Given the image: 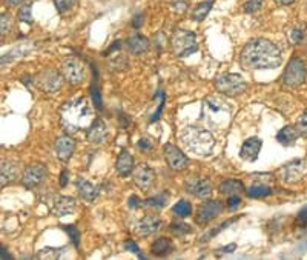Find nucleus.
<instances>
[{"label": "nucleus", "instance_id": "nucleus-22", "mask_svg": "<svg viewBox=\"0 0 307 260\" xmlns=\"http://www.w3.org/2000/svg\"><path fill=\"white\" fill-rule=\"evenodd\" d=\"M116 169L120 176L126 177L132 172L134 169V157L128 152V151H122L119 159H117V163H116Z\"/></svg>", "mask_w": 307, "mask_h": 260}, {"label": "nucleus", "instance_id": "nucleus-10", "mask_svg": "<svg viewBox=\"0 0 307 260\" xmlns=\"http://www.w3.org/2000/svg\"><path fill=\"white\" fill-rule=\"evenodd\" d=\"M184 190L195 197H209L212 194V185L208 179L189 177L184 180Z\"/></svg>", "mask_w": 307, "mask_h": 260}, {"label": "nucleus", "instance_id": "nucleus-20", "mask_svg": "<svg viewBox=\"0 0 307 260\" xmlns=\"http://www.w3.org/2000/svg\"><path fill=\"white\" fill-rule=\"evenodd\" d=\"M126 46H128V51L131 54L140 56V54H145L149 49V40L142 34H134L128 39Z\"/></svg>", "mask_w": 307, "mask_h": 260}, {"label": "nucleus", "instance_id": "nucleus-15", "mask_svg": "<svg viewBox=\"0 0 307 260\" xmlns=\"http://www.w3.org/2000/svg\"><path fill=\"white\" fill-rule=\"evenodd\" d=\"M54 148H55V155H57L62 162H68L74 154L75 142L69 137V134H66V136H62L55 140Z\"/></svg>", "mask_w": 307, "mask_h": 260}, {"label": "nucleus", "instance_id": "nucleus-40", "mask_svg": "<svg viewBox=\"0 0 307 260\" xmlns=\"http://www.w3.org/2000/svg\"><path fill=\"white\" fill-rule=\"evenodd\" d=\"M290 37H292V42H293V43H299V42L302 40V37H304V31H302L301 28H295V30H292Z\"/></svg>", "mask_w": 307, "mask_h": 260}, {"label": "nucleus", "instance_id": "nucleus-19", "mask_svg": "<svg viewBox=\"0 0 307 260\" xmlns=\"http://www.w3.org/2000/svg\"><path fill=\"white\" fill-rule=\"evenodd\" d=\"M263 146V142L258 139V137H250L247 139L243 146H241V151H240V155L241 159L244 160H249V162H254L258 159V154H260V149Z\"/></svg>", "mask_w": 307, "mask_h": 260}, {"label": "nucleus", "instance_id": "nucleus-37", "mask_svg": "<svg viewBox=\"0 0 307 260\" xmlns=\"http://www.w3.org/2000/svg\"><path fill=\"white\" fill-rule=\"evenodd\" d=\"M65 231L71 236V240H72L74 246L78 248V245H80V232H78V229L75 226H65Z\"/></svg>", "mask_w": 307, "mask_h": 260}, {"label": "nucleus", "instance_id": "nucleus-23", "mask_svg": "<svg viewBox=\"0 0 307 260\" xmlns=\"http://www.w3.org/2000/svg\"><path fill=\"white\" fill-rule=\"evenodd\" d=\"M0 184H2V187L5 185H10L11 182L16 180L17 177V166L10 162V160H4L2 162V166H0Z\"/></svg>", "mask_w": 307, "mask_h": 260}, {"label": "nucleus", "instance_id": "nucleus-34", "mask_svg": "<svg viewBox=\"0 0 307 260\" xmlns=\"http://www.w3.org/2000/svg\"><path fill=\"white\" fill-rule=\"evenodd\" d=\"M166 200H167V194L161 193V194H158L155 197H149L146 200V205L148 206H154V208H163L166 205Z\"/></svg>", "mask_w": 307, "mask_h": 260}, {"label": "nucleus", "instance_id": "nucleus-36", "mask_svg": "<svg viewBox=\"0 0 307 260\" xmlns=\"http://www.w3.org/2000/svg\"><path fill=\"white\" fill-rule=\"evenodd\" d=\"M19 17L22 22H26V23H31L33 22V17H31V5H25L19 10Z\"/></svg>", "mask_w": 307, "mask_h": 260}, {"label": "nucleus", "instance_id": "nucleus-30", "mask_svg": "<svg viewBox=\"0 0 307 260\" xmlns=\"http://www.w3.org/2000/svg\"><path fill=\"white\" fill-rule=\"evenodd\" d=\"M89 94H91V97H92V103H94V107L97 108V110H101L103 108V105H101V94H100V90H98V86H97V83L94 82L92 85H91V88H89Z\"/></svg>", "mask_w": 307, "mask_h": 260}, {"label": "nucleus", "instance_id": "nucleus-28", "mask_svg": "<svg viewBox=\"0 0 307 260\" xmlns=\"http://www.w3.org/2000/svg\"><path fill=\"white\" fill-rule=\"evenodd\" d=\"M246 194L247 197L250 199H263V197H267L272 194L270 188L266 187V185H254V187H250L249 190H246Z\"/></svg>", "mask_w": 307, "mask_h": 260}, {"label": "nucleus", "instance_id": "nucleus-1", "mask_svg": "<svg viewBox=\"0 0 307 260\" xmlns=\"http://www.w3.org/2000/svg\"><path fill=\"white\" fill-rule=\"evenodd\" d=\"M281 60V49L266 39L250 40L240 54V62L247 69H275Z\"/></svg>", "mask_w": 307, "mask_h": 260}, {"label": "nucleus", "instance_id": "nucleus-8", "mask_svg": "<svg viewBox=\"0 0 307 260\" xmlns=\"http://www.w3.org/2000/svg\"><path fill=\"white\" fill-rule=\"evenodd\" d=\"M62 72L65 75V80H68L71 85H80L85 80V66L75 57H69L63 62Z\"/></svg>", "mask_w": 307, "mask_h": 260}, {"label": "nucleus", "instance_id": "nucleus-18", "mask_svg": "<svg viewBox=\"0 0 307 260\" xmlns=\"http://www.w3.org/2000/svg\"><path fill=\"white\" fill-rule=\"evenodd\" d=\"M75 210V200L68 196H57L52 203V213L59 217L69 216Z\"/></svg>", "mask_w": 307, "mask_h": 260}, {"label": "nucleus", "instance_id": "nucleus-49", "mask_svg": "<svg viewBox=\"0 0 307 260\" xmlns=\"http://www.w3.org/2000/svg\"><path fill=\"white\" fill-rule=\"evenodd\" d=\"M273 2H276L278 5H283V7H286V5L293 4V0H273Z\"/></svg>", "mask_w": 307, "mask_h": 260}, {"label": "nucleus", "instance_id": "nucleus-9", "mask_svg": "<svg viewBox=\"0 0 307 260\" xmlns=\"http://www.w3.org/2000/svg\"><path fill=\"white\" fill-rule=\"evenodd\" d=\"M163 149H164V157H166L167 165H169L174 171H183L184 168H187L189 159L175 145L166 143Z\"/></svg>", "mask_w": 307, "mask_h": 260}, {"label": "nucleus", "instance_id": "nucleus-17", "mask_svg": "<svg viewBox=\"0 0 307 260\" xmlns=\"http://www.w3.org/2000/svg\"><path fill=\"white\" fill-rule=\"evenodd\" d=\"M106 134H108L106 123L101 119H95V120H92V123L89 125L88 131H86V140L94 143V145H98V143L105 142Z\"/></svg>", "mask_w": 307, "mask_h": 260}, {"label": "nucleus", "instance_id": "nucleus-48", "mask_svg": "<svg viewBox=\"0 0 307 260\" xmlns=\"http://www.w3.org/2000/svg\"><path fill=\"white\" fill-rule=\"evenodd\" d=\"M119 48H120V42L117 40V42H114V45L111 46V48H109V49L106 51V53H105L103 56H109V53H111V51H114V49H119Z\"/></svg>", "mask_w": 307, "mask_h": 260}, {"label": "nucleus", "instance_id": "nucleus-51", "mask_svg": "<svg viewBox=\"0 0 307 260\" xmlns=\"http://www.w3.org/2000/svg\"><path fill=\"white\" fill-rule=\"evenodd\" d=\"M23 2V0H7V4L10 5V7H17V5H20Z\"/></svg>", "mask_w": 307, "mask_h": 260}, {"label": "nucleus", "instance_id": "nucleus-47", "mask_svg": "<svg viewBox=\"0 0 307 260\" xmlns=\"http://www.w3.org/2000/svg\"><path fill=\"white\" fill-rule=\"evenodd\" d=\"M143 23V16H135L134 20H132V27L134 28H140Z\"/></svg>", "mask_w": 307, "mask_h": 260}, {"label": "nucleus", "instance_id": "nucleus-35", "mask_svg": "<svg viewBox=\"0 0 307 260\" xmlns=\"http://www.w3.org/2000/svg\"><path fill=\"white\" fill-rule=\"evenodd\" d=\"M74 4H75V0H54V5H55V8H57V11L60 14L71 10Z\"/></svg>", "mask_w": 307, "mask_h": 260}, {"label": "nucleus", "instance_id": "nucleus-31", "mask_svg": "<svg viewBox=\"0 0 307 260\" xmlns=\"http://www.w3.org/2000/svg\"><path fill=\"white\" fill-rule=\"evenodd\" d=\"M263 5H264V0H247V2L244 4V7H243V10L247 14H252V13L258 11V10H261Z\"/></svg>", "mask_w": 307, "mask_h": 260}, {"label": "nucleus", "instance_id": "nucleus-11", "mask_svg": "<svg viewBox=\"0 0 307 260\" xmlns=\"http://www.w3.org/2000/svg\"><path fill=\"white\" fill-rule=\"evenodd\" d=\"M223 211V203L220 200H209L204 202L197 211V216H195V220L200 225H206L211 220H214L218 214H221Z\"/></svg>", "mask_w": 307, "mask_h": 260}, {"label": "nucleus", "instance_id": "nucleus-41", "mask_svg": "<svg viewBox=\"0 0 307 260\" xmlns=\"http://www.w3.org/2000/svg\"><path fill=\"white\" fill-rule=\"evenodd\" d=\"M123 246H125V249H128V251H131V252H134V254H137V255H140V249H138V246H137L135 242H132V240H126Z\"/></svg>", "mask_w": 307, "mask_h": 260}, {"label": "nucleus", "instance_id": "nucleus-43", "mask_svg": "<svg viewBox=\"0 0 307 260\" xmlns=\"http://www.w3.org/2000/svg\"><path fill=\"white\" fill-rule=\"evenodd\" d=\"M240 203H241V199L238 197V194H235V196H229L228 206L231 208V210H235L237 206H240Z\"/></svg>", "mask_w": 307, "mask_h": 260}, {"label": "nucleus", "instance_id": "nucleus-5", "mask_svg": "<svg viewBox=\"0 0 307 260\" xmlns=\"http://www.w3.org/2000/svg\"><path fill=\"white\" fill-rule=\"evenodd\" d=\"M247 88L244 79L240 74H223L215 80V90L225 96L234 97L244 93Z\"/></svg>", "mask_w": 307, "mask_h": 260}, {"label": "nucleus", "instance_id": "nucleus-16", "mask_svg": "<svg viewBox=\"0 0 307 260\" xmlns=\"http://www.w3.org/2000/svg\"><path fill=\"white\" fill-rule=\"evenodd\" d=\"M160 228H161L160 217L155 216V214H149V216H145L142 219V222L138 223L137 234H138V236H142V237H148V236H152L154 232H157Z\"/></svg>", "mask_w": 307, "mask_h": 260}, {"label": "nucleus", "instance_id": "nucleus-2", "mask_svg": "<svg viewBox=\"0 0 307 260\" xmlns=\"http://www.w3.org/2000/svg\"><path fill=\"white\" fill-rule=\"evenodd\" d=\"M60 122L66 134H74L78 129L89 128L92 123V108L83 97L69 100L62 108Z\"/></svg>", "mask_w": 307, "mask_h": 260}, {"label": "nucleus", "instance_id": "nucleus-14", "mask_svg": "<svg viewBox=\"0 0 307 260\" xmlns=\"http://www.w3.org/2000/svg\"><path fill=\"white\" fill-rule=\"evenodd\" d=\"M46 176V169L45 166L42 165H34V166H28L23 172V177H22V184L25 188H34L37 185H40L43 179Z\"/></svg>", "mask_w": 307, "mask_h": 260}, {"label": "nucleus", "instance_id": "nucleus-39", "mask_svg": "<svg viewBox=\"0 0 307 260\" xmlns=\"http://www.w3.org/2000/svg\"><path fill=\"white\" fill-rule=\"evenodd\" d=\"M10 28H11V19L8 14L4 13L2 14V36H5L10 31Z\"/></svg>", "mask_w": 307, "mask_h": 260}, {"label": "nucleus", "instance_id": "nucleus-27", "mask_svg": "<svg viewBox=\"0 0 307 260\" xmlns=\"http://www.w3.org/2000/svg\"><path fill=\"white\" fill-rule=\"evenodd\" d=\"M212 4H214V0H206V2H201L197 8L193 10L192 13V19L195 22H201L206 19V16L209 14V11L212 10Z\"/></svg>", "mask_w": 307, "mask_h": 260}, {"label": "nucleus", "instance_id": "nucleus-45", "mask_svg": "<svg viewBox=\"0 0 307 260\" xmlns=\"http://www.w3.org/2000/svg\"><path fill=\"white\" fill-rule=\"evenodd\" d=\"M128 205H129V208H134V210H135V208H138L142 205V200L138 199L137 196H131L129 200H128Z\"/></svg>", "mask_w": 307, "mask_h": 260}, {"label": "nucleus", "instance_id": "nucleus-32", "mask_svg": "<svg viewBox=\"0 0 307 260\" xmlns=\"http://www.w3.org/2000/svg\"><path fill=\"white\" fill-rule=\"evenodd\" d=\"M169 228H171V231H172L174 236H178V237L186 236L187 232H190V226L186 225V223H177V222H174V223H171Z\"/></svg>", "mask_w": 307, "mask_h": 260}, {"label": "nucleus", "instance_id": "nucleus-33", "mask_svg": "<svg viewBox=\"0 0 307 260\" xmlns=\"http://www.w3.org/2000/svg\"><path fill=\"white\" fill-rule=\"evenodd\" d=\"M295 128H296V131H298V134H299L301 137H305V139H307V113H304V114H301V116L298 117Z\"/></svg>", "mask_w": 307, "mask_h": 260}, {"label": "nucleus", "instance_id": "nucleus-50", "mask_svg": "<svg viewBox=\"0 0 307 260\" xmlns=\"http://www.w3.org/2000/svg\"><path fill=\"white\" fill-rule=\"evenodd\" d=\"M235 248H237V246H235V243H232V245H229V246H226V248H221L220 251H221V252H232Z\"/></svg>", "mask_w": 307, "mask_h": 260}, {"label": "nucleus", "instance_id": "nucleus-26", "mask_svg": "<svg viewBox=\"0 0 307 260\" xmlns=\"http://www.w3.org/2000/svg\"><path fill=\"white\" fill-rule=\"evenodd\" d=\"M151 249L155 255H167L174 251V242L171 239H166V237H158L152 243Z\"/></svg>", "mask_w": 307, "mask_h": 260}, {"label": "nucleus", "instance_id": "nucleus-42", "mask_svg": "<svg viewBox=\"0 0 307 260\" xmlns=\"http://www.w3.org/2000/svg\"><path fill=\"white\" fill-rule=\"evenodd\" d=\"M137 146L140 148L142 151H151L152 149V142L149 139H140Z\"/></svg>", "mask_w": 307, "mask_h": 260}, {"label": "nucleus", "instance_id": "nucleus-29", "mask_svg": "<svg viewBox=\"0 0 307 260\" xmlns=\"http://www.w3.org/2000/svg\"><path fill=\"white\" fill-rule=\"evenodd\" d=\"M172 213H174L175 216L184 219V217L190 216V213H192V206H190L189 202H186V200H180L178 203H175V205L172 206Z\"/></svg>", "mask_w": 307, "mask_h": 260}, {"label": "nucleus", "instance_id": "nucleus-7", "mask_svg": "<svg viewBox=\"0 0 307 260\" xmlns=\"http://www.w3.org/2000/svg\"><path fill=\"white\" fill-rule=\"evenodd\" d=\"M63 80L65 75H62L57 69H45L37 75L36 83L45 93H57L62 88Z\"/></svg>", "mask_w": 307, "mask_h": 260}, {"label": "nucleus", "instance_id": "nucleus-4", "mask_svg": "<svg viewBox=\"0 0 307 260\" xmlns=\"http://www.w3.org/2000/svg\"><path fill=\"white\" fill-rule=\"evenodd\" d=\"M171 46H172V53L177 56V57H186V56H190L193 54L195 51L198 49V45H197V37L192 31H187V30H181L178 28L172 37H171Z\"/></svg>", "mask_w": 307, "mask_h": 260}, {"label": "nucleus", "instance_id": "nucleus-3", "mask_svg": "<svg viewBox=\"0 0 307 260\" xmlns=\"http://www.w3.org/2000/svg\"><path fill=\"white\" fill-rule=\"evenodd\" d=\"M180 139L189 151H192L197 155H208L215 146L214 136L209 131H206V129H201L197 126L186 128L180 134Z\"/></svg>", "mask_w": 307, "mask_h": 260}, {"label": "nucleus", "instance_id": "nucleus-12", "mask_svg": "<svg viewBox=\"0 0 307 260\" xmlns=\"http://www.w3.org/2000/svg\"><path fill=\"white\" fill-rule=\"evenodd\" d=\"M155 182V172L148 165H138L134 171V184L142 191H149Z\"/></svg>", "mask_w": 307, "mask_h": 260}, {"label": "nucleus", "instance_id": "nucleus-25", "mask_svg": "<svg viewBox=\"0 0 307 260\" xmlns=\"http://www.w3.org/2000/svg\"><path fill=\"white\" fill-rule=\"evenodd\" d=\"M298 136H299V134H298V131H296V128H293V126H284V128L280 129V131H278L276 140L280 142L281 145H284V146H289V145H293V143H295V140H296Z\"/></svg>", "mask_w": 307, "mask_h": 260}, {"label": "nucleus", "instance_id": "nucleus-13", "mask_svg": "<svg viewBox=\"0 0 307 260\" xmlns=\"http://www.w3.org/2000/svg\"><path fill=\"white\" fill-rule=\"evenodd\" d=\"M307 174V160H293L281 168V177L287 184L296 182Z\"/></svg>", "mask_w": 307, "mask_h": 260}, {"label": "nucleus", "instance_id": "nucleus-46", "mask_svg": "<svg viewBox=\"0 0 307 260\" xmlns=\"http://www.w3.org/2000/svg\"><path fill=\"white\" fill-rule=\"evenodd\" d=\"M68 182H69V172H68V169H63L60 174V187H66Z\"/></svg>", "mask_w": 307, "mask_h": 260}, {"label": "nucleus", "instance_id": "nucleus-21", "mask_svg": "<svg viewBox=\"0 0 307 260\" xmlns=\"http://www.w3.org/2000/svg\"><path fill=\"white\" fill-rule=\"evenodd\" d=\"M75 187H77V191H78L80 197H81L83 200H86V202L95 200V197H97V194H98L97 187L92 185L89 180L83 179V177H78V179H77Z\"/></svg>", "mask_w": 307, "mask_h": 260}, {"label": "nucleus", "instance_id": "nucleus-44", "mask_svg": "<svg viewBox=\"0 0 307 260\" xmlns=\"http://www.w3.org/2000/svg\"><path fill=\"white\" fill-rule=\"evenodd\" d=\"M164 102H166V96H163V99H161V102H160V105H158V110H157V113L151 117V122H157L158 119H160V114H161V111H163V107H164Z\"/></svg>", "mask_w": 307, "mask_h": 260}, {"label": "nucleus", "instance_id": "nucleus-24", "mask_svg": "<svg viewBox=\"0 0 307 260\" xmlns=\"http://www.w3.org/2000/svg\"><path fill=\"white\" fill-rule=\"evenodd\" d=\"M218 191L221 194H225V196H235V194H240L241 191H244V185H243V182L240 180H235V179H229V180H225V182H221L220 187H218Z\"/></svg>", "mask_w": 307, "mask_h": 260}, {"label": "nucleus", "instance_id": "nucleus-38", "mask_svg": "<svg viewBox=\"0 0 307 260\" xmlns=\"http://www.w3.org/2000/svg\"><path fill=\"white\" fill-rule=\"evenodd\" d=\"M296 225L301 226V228L307 226V206H304L302 210L298 213V216H296Z\"/></svg>", "mask_w": 307, "mask_h": 260}, {"label": "nucleus", "instance_id": "nucleus-6", "mask_svg": "<svg viewBox=\"0 0 307 260\" xmlns=\"http://www.w3.org/2000/svg\"><path fill=\"white\" fill-rule=\"evenodd\" d=\"M305 75H307V69H305V63L304 60L295 57L289 62L284 74H283V80L287 86H299L304 83L305 80Z\"/></svg>", "mask_w": 307, "mask_h": 260}]
</instances>
